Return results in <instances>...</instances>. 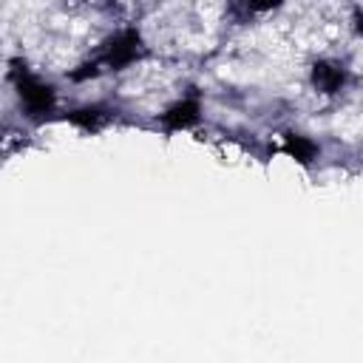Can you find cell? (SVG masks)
<instances>
[{
  "label": "cell",
  "instance_id": "8992f818",
  "mask_svg": "<svg viewBox=\"0 0 363 363\" xmlns=\"http://www.w3.org/2000/svg\"><path fill=\"white\" fill-rule=\"evenodd\" d=\"M247 3V11H269L275 9L281 0H244Z\"/></svg>",
  "mask_w": 363,
  "mask_h": 363
},
{
  "label": "cell",
  "instance_id": "6da1fadb",
  "mask_svg": "<svg viewBox=\"0 0 363 363\" xmlns=\"http://www.w3.org/2000/svg\"><path fill=\"white\" fill-rule=\"evenodd\" d=\"M20 99H23V108H26L31 116H40V113L51 111V105H54V91H51V85H43L40 79L23 77V79H20Z\"/></svg>",
  "mask_w": 363,
  "mask_h": 363
},
{
  "label": "cell",
  "instance_id": "7a4b0ae2",
  "mask_svg": "<svg viewBox=\"0 0 363 363\" xmlns=\"http://www.w3.org/2000/svg\"><path fill=\"white\" fill-rule=\"evenodd\" d=\"M199 102L196 99H182V102H176L173 108H167L164 113H162V122L167 125V128H173V130H179V128H187V125H193L196 119H199Z\"/></svg>",
  "mask_w": 363,
  "mask_h": 363
},
{
  "label": "cell",
  "instance_id": "3957f363",
  "mask_svg": "<svg viewBox=\"0 0 363 363\" xmlns=\"http://www.w3.org/2000/svg\"><path fill=\"white\" fill-rule=\"evenodd\" d=\"M343 79H346V77H343V68L329 65V62H320V65H315V71H312V82H315V88L323 91V94L340 91Z\"/></svg>",
  "mask_w": 363,
  "mask_h": 363
},
{
  "label": "cell",
  "instance_id": "5b68a950",
  "mask_svg": "<svg viewBox=\"0 0 363 363\" xmlns=\"http://www.w3.org/2000/svg\"><path fill=\"white\" fill-rule=\"evenodd\" d=\"M315 142H309V139H303V136H289L286 139V153L289 156H295L298 162H309L312 156H315Z\"/></svg>",
  "mask_w": 363,
  "mask_h": 363
},
{
  "label": "cell",
  "instance_id": "277c9868",
  "mask_svg": "<svg viewBox=\"0 0 363 363\" xmlns=\"http://www.w3.org/2000/svg\"><path fill=\"white\" fill-rule=\"evenodd\" d=\"M105 119H108V113H105L102 108H96V105H88V108H79V111L71 113V122L82 125L85 130H96Z\"/></svg>",
  "mask_w": 363,
  "mask_h": 363
}]
</instances>
